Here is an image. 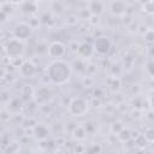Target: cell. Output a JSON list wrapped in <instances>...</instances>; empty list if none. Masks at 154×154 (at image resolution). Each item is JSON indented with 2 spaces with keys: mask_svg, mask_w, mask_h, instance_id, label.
<instances>
[{
  "mask_svg": "<svg viewBox=\"0 0 154 154\" xmlns=\"http://www.w3.org/2000/svg\"><path fill=\"white\" fill-rule=\"evenodd\" d=\"M143 11L147 13H154V1H148L143 5Z\"/></svg>",
  "mask_w": 154,
  "mask_h": 154,
  "instance_id": "20",
  "label": "cell"
},
{
  "mask_svg": "<svg viewBox=\"0 0 154 154\" xmlns=\"http://www.w3.org/2000/svg\"><path fill=\"white\" fill-rule=\"evenodd\" d=\"M2 154H6V153H2Z\"/></svg>",
  "mask_w": 154,
  "mask_h": 154,
  "instance_id": "24",
  "label": "cell"
},
{
  "mask_svg": "<svg viewBox=\"0 0 154 154\" xmlns=\"http://www.w3.org/2000/svg\"><path fill=\"white\" fill-rule=\"evenodd\" d=\"M4 153H6V154H17V153H19V144L17 142L8 143V147H7V149H5Z\"/></svg>",
  "mask_w": 154,
  "mask_h": 154,
  "instance_id": "15",
  "label": "cell"
},
{
  "mask_svg": "<svg viewBox=\"0 0 154 154\" xmlns=\"http://www.w3.org/2000/svg\"><path fill=\"white\" fill-rule=\"evenodd\" d=\"M150 106H152V108L154 109V96L150 99Z\"/></svg>",
  "mask_w": 154,
  "mask_h": 154,
  "instance_id": "23",
  "label": "cell"
},
{
  "mask_svg": "<svg viewBox=\"0 0 154 154\" xmlns=\"http://www.w3.org/2000/svg\"><path fill=\"white\" fill-rule=\"evenodd\" d=\"M144 138L148 141V142H154V129L153 128H149L146 130L144 132Z\"/></svg>",
  "mask_w": 154,
  "mask_h": 154,
  "instance_id": "19",
  "label": "cell"
},
{
  "mask_svg": "<svg viewBox=\"0 0 154 154\" xmlns=\"http://www.w3.org/2000/svg\"><path fill=\"white\" fill-rule=\"evenodd\" d=\"M34 135L36 136V138L43 140V138L47 137L48 130H47V128H46L45 125H36V126L34 128Z\"/></svg>",
  "mask_w": 154,
  "mask_h": 154,
  "instance_id": "11",
  "label": "cell"
},
{
  "mask_svg": "<svg viewBox=\"0 0 154 154\" xmlns=\"http://www.w3.org/2000/svg\"><path fill=\"white\" fill-rule=\"evenodd\" d=\"M73 137L77 140H83L85 137V130L82 126H77L73 131Z\"/></svg>",
  "mask_w": 154,
  "mask_h": 154,
  "instance_id": "17",
  "label": "cell"
},
{
  "mask_svg": "<svg viewBox=\"0 0 154 154\" xmlns=\"http://www.w3.org/2000/svg\"><path fill=\"white\" fill-rule=\"evenodd\" d=\"M22 10H23L24 13H29V14H31V13H35V12H36L37 7H36V5H35L34 2H24Z\"/></svg>",
  "mask_w": 154,
  "mask_h": 154,
  "instance_id": "14",
  "label": "cell"
},
{
  "mask_svg": "<svg viewBox=\"0 0 154 154\" xmlns=\"http://www.w3.org/2000/svg\"><path fill=\"white\" fill-rule=\"evenodd\" d=\"M144 38L147 42H154V30H152V29L147 30L144 34Z\"/></svg>",
  "mask_w": 154,
  "mask_h": 154,
  "instance_id": "21",
  "label": "cell"
},
{
  "mask_svg": "<svg viewBox=\"0 0 154 154\" xmlns=\"http://www.w3.org/2000/svg\"><path fill=\"white\" fill-rule=\"evenodd\" d=\"M5 51H6L7 55L11 58L20 57L24 52V43H23V41L18 40V38H11L7 41Z\"/></svg>",
  "mask_w": 154,
  "mask_h": 154,
  "instance_id": "3",
  "label": "cell"
},
{
  "mask_svg": "<svg viewBox=\"0 0 154 154\" xmlns=\"http://www.w3.org/2000/svg\"><path fill=\"white\" fill-rule=\"evenodd\" d=\"M109 7H111V12L113 14H123L125 12L126 5L123 1H113L109 4Z\"/></svg>",
  "mask_w": 154,
  "mask_h": 154,
  "instance_id": "10",
  "label": "cell"
},
{
  "mask_svg": "<svg viewBox=\"0 0 154 154\" xmlns=\"http://www.w3.org/2000/svg\"><path fill=\"white\" fill-rule=\"evenodd\" d=\"M35 95H36L37 101H47V100H49L52 97L53 93H52V90L48 87H42V88L36 90Z\"/></svg>",
  "mask_w": 154,
  "mask_h": 154,
  "instance_id": "8",
  "label": "cell"
},
{
  "mask_svg": "<svg viewBox=\"0 0 154 154\" xmlns=\"http://www.w3.org/2000/svg\"><path fill=\"white\" fill-rule=\"evenodd\" d=\"M22 108V101L19 99H13L8 102V109L12 112H18Z\"/></svg>",
  "mask_w": 154,
  "mask_h": 154,
  "instance_id": "13",
  "label": "cell"
},
{
  "mask_svg": "<svg viewBox=\"0 0 154 154\" xmlns=\"http://www.w3.org/2000/svg\"><path fill=\"white\" fill-rule=\"evenodd\" d=\"M47 52H48V55H49L51 58H54L55 60H58L59 58H61V57L65 54L66 47H65L64 43L58 42V41H54V42H52V43L48 46Z\"/></svg>",
  "mask_w": 154,
  "mask_h": 154,
  "instance_id": "5",
  "label": "cell"
},
{
  "mask_svg": "<svg viewBox=\"0 0 154 154\" xmlns=\"http://www.w3.org/2000/svg\"><path fill=\"white\" fill-rule=\"evenodd\" d=\"M47 75L52 83L61 85V84H65L70 79L72 75V69L67 61L58 59V60H53L48 65Z\"/></svg>",
  "mask_w": 154,
  "mask_h": 154,
  "instance_id": "1",
  "label": "cell"
},
{
  "mask_svg": "<svg viewBox=\"0 0 154 154\" xmlns=\"http://www.w3.org/2000/svg\"><path fill=\"white\" fill-rule=\"evenodd\" d=\"M53 10H55L57 12H61L63 5H61L60 2H53Z\"/></svg>",
  "mask_w": 154,
  "mask_h": 154,
  "instance_id": "22",
  "label": "cell"
},
{
  "mask_svg": "<svg viewBox=\"0 0 154 154\" xmlns=\"http://www.w3.org/2000/svg\"><path fill=\"white\" fill-rule=\"evenodd\" d=\"M130 137H131V132H130L128 129H125V128L118 134V138H119L122 142H126V141H129Z\"/></svg>",
  "mask_w": 154,
  "mask_h": 154,
  "instance_id": "16",
  "label": "cell"
},
{
  "mask_svg": "<svg viewBox=\"0 0 154 154\" xmlns=\"http://www.w3.org/2000/svg\"><path fill=\"white\" fill-rule=\"evenodd\" d=\"M77 51H78L79 55H82L83 58H89L93 54V52H94V46H91L88 42H83L82 45L78 46Z\"/></svg>",
  "mask_w": 154,
  "mask_h": 154,
  "instance_id": "9",
  "label": "cell"
},
{
  "mask_svg": "<svg viewBox=\"0 0 154 154\" xmlns=\"http://www.w3.org/2000/svg\"><path fill=\"white\" fill-rule=\"evenodd\" d=\"M69 112L75 117H82L88 112V103L82 97H75L69 105Z\"/></svg>",
  "mask_w": 154,
  "mask_h": 154,
  "instance_id": "2",
  "label": "cell"
},
{
  "mask_svg": "<svg viewBox=\"0 0 154 154\" xmlns=\"http://www.w3.org/2000/svg\"><path fill=\"white\" fill-rule=\"evenodd\" d=\"M89 10L91 11V13H93L94 16H97V14H100V13L102 12L103 5H102V2H100V1H93V2H90Z\"/></svg>",
  "mask_w": 154,
  "mask_h": 154,
  "instance_id": "12",
  "label": "cell"
},
{
  "mask_svg": "<svg viewBox=\"0 0 154 154\" xmlns=\"http://www.w3.org/2000/svg\"><path fill=\"white\" fill-rule=\"evenodd\" d=\"M35 72H36V67H35V65L31 63V61H24L23 63V65L19 67V73H20V76H23V77H25V78H29V77H32L34 75H35Z\"/></svg>",
  "mask_w": 154,
  "mask_h": 154,
  "instance_id": "7",
  "label": "cell"
},
{
  "mask_svg": "<svg viewBox=\"0 0 154 154\" xmlns=\"http://www.w3.org/2000/svg\"><path fill=\"white\" fill-rule=\"evenodd\" d=\"M111 49V41L105 37L100 36L94 41V51H96L99 54H107Z\"/></svg>",
  "mask_w": 154,
  "mask_h": 154,
  "instance_id": "6",
  "label": "cell"
},
{
  "mask_svg": "<svg viewBox=\"0 0 154 154\" xmlns=\"http://www.w3.org/2000/svg\"><path fill=\"white\" fill-rule=\"evenodd\" d=\"M31 29H32L31 25H29L28 23H24V22L18 23V24L14 26V29H13L14 38H18V40H20V41L26 40V38L30 36V34H31Z\"/></svg>",
  "mask_w": 154,
  "mask_h": 154,
  "instance_id": "4",
  "label": "cell"
},
{
  "mask_svg": "<svg viewBox=\"0 0 154 154\" xmlns=\"http://www.w3.org/2000/svg\"><path fill=\"white\" fill-rule=\"evenodd\" d=\"M123 129H124V126H123V124H122L120 122H116V123H113L112 126H111V131H112L113 134H117V135H118Z\"/></svg>",
  "mask_w": 154,
  "mask_h": 154,
  "instance_id": "18",
  "label": "cell"
}]
</instances>
